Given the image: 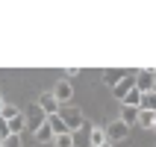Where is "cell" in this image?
<instances>
[{"instance_id": "6da1fadb", "label": "cell", "mask_w": 156, "mask_h": 147, "mask_svg": "<svg viewBox=\"0 0 156 147\" xmlns=\"http://www.w3.org/2000/svg\"><path fill=\"white\" fill-rule=\"evenodd\" d=\"M62 121H65V130L71 132V135H77V132L86 130V115L80 112L77 106H65V109H59Z\"/></svg>"}, {"instance_id": "7a4b0ae2", "label": "cell", "mask_w": 156, "mask_h": 147, "mask_svg": "<svg viewBox=\"0 0 156 147\" xmlns=\"http://www.w3.org/2000/svg\"><path fill=\"white\" fill-rule=\"evenodd\" d=\"M103 130H106V141H112V144H118V141H127V138H130V127H127V124H121L118 118H115V121H109Z\"/></svg>"}, {"instance_id": "3957f363", "label": "cell", "mask_w": 156, "mask_h": 147, "mask_svg": "<svg viewBox=\"0 0 156 147\" xmlns=\"http://www.w3.org/2000/svg\"><path fill=\"white\" fill-rule=\"evenodd\" d=\"M24 118H27V130H38L41 124H47V115L38 109V103H30L24 109Z\"/></svg>"}, {"instance_id": "277c9868", "label": "cell", "mask_w": 156, "mask_h": 147, "mask_svg": "<svg viewBox=\"0 0 156 147\" xmlns=\"http://www.w3.org/2000/svg\"><path fill=\"white\" fill-rule=\"evenodd\" d=\"M35 103H38V109H41L47 118H50V115H59V109H62V103L53 97V91H44V94H38V100H35Z\"/></svg>"}, {"instance_id": "5b68a950", "label": "cell", "mask_w": 156, "mask_h": 147, "mask_svg": "<svg viewBox=\"0 0 156 147\" xmlns=\"http://www.w3.org/2000/svg\"><path fill=\"white\" fill-rule=\"evenodd\" d=\"M53 97H56L62 106H68L71 100H74V86H71L68 79H59V82L53 86Z\"/></svg>"}, {"instance_id": "8992f818", "label": "cell", "mask_w": 156, "mask_h": 147, "mask_svg": "<svg viewBox=\"0 0 156 147\" xmlns=\"http://www.w3.org/2000/svg\"><path fill=\"white\" fill-rule=\"evenodd\" d=\"M136 88L141 94L144 91H153V71H136Z\"/></svg>"}, {"instance_id": "52a82bcc", "label": "cell", "mask_w": 156, "mask_h": 147, "mask_svg": "<svg viewBox=\"0 0 156 147\" xmlns=\"http://www.w3.org/2000/svg\"><path fill=\"white\" fill-rule=\"evenodd\" d=\"M130 88H136V71H133V74H127V77H124L121 82H118V86L112 88V91H115V97H118V100H121V97L127 94V91H130Z\"/></svg>"}, {"instance_id": "ba28073f", "label": "cell", "mask_w": 156, "mask_h": 147, "mask_svg": "<svg viewBox=\"0 0 156 147\" xmlns=\"http://www.w3.org/2000/svg\"><path fill=\"white\" fill-rule=\"evenodd\" d=\"M106 144V130L103 127H88V147H103Z\"/></svg>"}, {"instance_id": "9c48e42d", "label": "cell", "mask_w": 156, "mask_h": 147, "mask_svg": "<svg viewBox=\"0 0 156 147\" xmlns=\"http://www.w3.org/2000/svg\"><path fill=\"white\" fill-rule=\"evenodd\" d=\"M127 74H130V71H103V74H100V79H103V86L115 88L124 77H127Z\"/></svg>"}, {"instance_id": "30bf717a", "label": "cell", "mask_w": 156, "mask_h": 147, "mask_svg": "<svg viewBox=\"0 0 156 147\" xmlns=\"http://www.w3.org/2000/svg\"><path fill=\"white\" fill-rule=\"evenodd\" d=\"M118 121L127 124L133 130V124H139V109H133V106H121V115H118Z\"/></svg>"}, {"instance_id": "8fae6325", "label": "cell", "mask_w": 156, "mask_h": 147, "mask_svg": "<svg viewBox=\"0 0 156 147\" xmlns=\"http://www.w3.org/2000/svg\"><path fill=\"white\" fill-rule=\"evenodd\" d=\"M33 138L38 141V144H53V130L47 127V124H41L38 130H33Z\"/></svg>"}, {"instance_id": "7c38bea8", "label": "cell", "mask_w": 156, "mask_h": 147, "mask_svg": "<svg viewBox=\"0 0 156 147\" xmlns=\"http://www.w3.org/2000/svg\"><path fill=\"white\" fill-rule=\"evenodd\" d=\"M121 106H133V109H139V106H141V91H139V88H130V91L121 97Z\"/></svg>"}, {"instance_id": "4fadbf2b", "label": "cell", "mask_w": 156, "mask_h": 147, "mask_svg": "<svg viewBox=\"0 0 156 147\" xmlns=\"http://www.w3.org/2000/svg\"><path fill=\"white\" fill-rule=\"evenodd\" d=\"M141 112H156V91H144L141 94Z\"/></svg>"}, {"instance_id": "5bb4252c", "label": "cell", "mask_w": 156, "mask_h": 147, "mask_svg": "<svg viewBox=\"0 0 156 147\" xmlns=\"http://www.w3.org/2000/svg\"><path fill=\"white\" fill-rule=\"evenodd\" d=\"M47 127L53 130V135H62V132H68V130H65V121H62V115H50V118H47Z\"/></svg>"}, {"instance_id": "9a60e30c", "label": "cell", "mask_w": 156, "mask_h": 147, "mask_svg": "<svg viewBox=\"0 0 156 147\" xmlns=\"http://www.w3.org/2000/svg\"><path fill=\"white\" fill-rule=\"evenodd\" d=\"M74 144H77V135H71V132L53 135V147H74Z\"/></svg>"}, {"instance_id": "2e32d148", "label": "cell", "mask_w": 156, "mask_h": 147, "mask_svg": "<svg viewBox=\"0 0 156 147\" xmlns=\"http://www.w3.org/2000/svg\"><path fill=\"white\" fill-rule=\"evenodd\" d=\"M153 124H156V112H141V109H139V127L153 130Z\"/></svg>"}, {"instance_id": "e0dca14e", "label": "cell", "mask_w": 156, "mask_h": 147, "mask_svg": "<svg viewBox=\"0 0 156 147\" xmlns=\"http://www.w3.org/2000/svg\"><path fill=\"white\" fill-rule=\"evenodd\" d=\"M0 147H24V141H21V135H6L0 141Z\"/></svg>"}, {"instance_id": "ac0fdd59", "label": "cell", "mask_w": 156, "mask_h": 147, "mask_svg": "<svg viewBox=\"0 0 156 147\" xmlns=\"http://www.w3.org/2000/svg\"><path fill=\"white\" fill-rule=\"evenodd\" d=\"M18 112H21V109H18V106H12V103H6V109H3V112H0V118H3V121H9V118H15Z\"/></svg>"}, {"instance_id": "d6986e66", "label": "cell", "mask_w": 156, "mask_h": 147, "mask_svg": "<svg viewBox=\"0 0 156 147\" xmlns=\"http://www.w3.org/2000/svg\"><path fill=\"white\" fill-rule=\"evenodd\" d=\"M74 77H80V68H65V77H62V79H68V82H71Z\"/></svg>"}, {"instance_id": "ffe728a7", "label": "cell", "mask_w": 156, "mask_h": 147, "mask_svg": "<svg viewBox=\"0 0 156 147\" xmlns=\"http://www.w3.org/2000/svg\"><path fill=\"white\" fill-rule=\"evenodd\" d=\"M6 135H9V132H6V121H3V118H0V141L6 138Z\"/></svg>"}, {"instance_id": "44dd1931", "label": "cell", "mask_w": 156, "mask_h": 147, "mask_svg": "<svg viewBox=\"0 0 156 147\" xmlns=\"http://www.w3.org/2000/svg\"><path fill=\"white\" fill-rule=\"evenodd\" d=\"M3 109H6V97L0 94V112H3Z\"/></svg>"}, {"instance_id": "7402d4cb", "label": "cell", "mask_w": 156, "mask_h": 147, "mask_svg": "<svg viewBox=\"0 0 156 147\" xmlns=\"http://www.w3.org/2000/svg\"><path fill=\"white\" fill-rule=\"evenodd\" d=\"M153 91H156V71H153Z\"/></svg>"}, {"instance_id": "603a6c76", "label": "cell", "mask_w": 156, "mask_h": 147, "mask_svg": "<svg viewBox=\"0 0 156 147\" xmlns=\"http://www.w3.org/2000/svg\"><path fill=\"white\" fill-rule=\"evenodd\" d=\"M103 147H115V144H112V141H106V144H103Z\"/></svg>"}, {"instance_id": "cb8c5ba5", "label": "cell", "mask_w": 156, "mask_h": 147, "mask_svg": "<svg viewBox=\"0 0 156 147\" xmlns=\"http://www.w3.org/2000/svg\"><path fill=\"white\" fill-rule=\"evenodd\" d=\"M153 132H156V124H153Z\"/></svg>"}]
</instances>
